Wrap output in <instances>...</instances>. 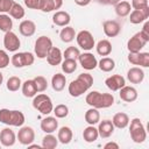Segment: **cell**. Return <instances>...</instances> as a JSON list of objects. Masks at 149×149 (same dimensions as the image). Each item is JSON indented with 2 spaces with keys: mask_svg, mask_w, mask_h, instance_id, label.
Here are the masks:
<instances>
[{
  "mask_svg": "<svg viewBox=\"0 0 149 149\" xmlns=\"http://www.w3.org/2000/svg\"><path fill=\"white\" fill-rule=\"evenodd\" d=\"M93 84V77L90 73H80L74 80L69 84L68 91L71 97H80L84 94Z\"/></svg>",
  "mask_w": 149,
  "mask_h": 149,
  "instance_id": "cell-1",
  "label": "cell"
},
{
  "mask_svg": "<svg viewBox=\"0 0 149 149\" xmlns=\"http://www.w3.org/2000/svg\"><path fill=\"white\" fill-rule=\"evenodd\" d=\"M85 101L87 105L97 109L108 108L114 104V97L111 93H100L98 91H91L90 93H87Z\"/></svg>",
  "mask_w": 149,
  "mask_h": 149,
  "instance_id": "cell-2",
  "label": "cell"
},
{
  "mask_svg": "<svg viewBox=\"0 0 149 149\" xmlns=\"http://www.w3.org/2000/svg\"><path fill=\"white\" fill-rule=\"evenodd\" d=\"M26 121L24 114L21 111L16 109H7L1 108L0 109V122L5 123L7 126H14V127H21Z\"/></svg>",
  "mask_w": 149,
  "mask_h": 149,
  "instance_id": "cell-3",
  "label": "cell"
},
{
  "mask_svg": "<svg viewBox=\"0 0 149 149\" xmlns=\"http://www.w3.org/2000/svg\"><path fill=\"white\" fill-rule=\"evenodd\" d=\"M129 122H130L129 134H130L132 140L135 143H143L147 139V132H146V128H144L142 121L139 118H134Z\"/></svg>",
  "mask_w": 149,
  "mask_h": 149,
  "instance_id": "cell-4",
  "label": "cell"
},
{
  "mask_svg": "<svg viewBox=\"0 0 149 149\" xmlns=\"http://www.w3.org/2000/svg\"><path fill=\"white\" fill-rule=\"evenodd\" d=\"M33 107L36 111H38L41 114H43V115L50 114L52 112V109H54V105H52V101H51L50 97L44 94V93H40V94L34 97Z\"/></svg>",
  "mask_w": 149,
  "mask_h": 149,
  "instance_id": "cell-5",
  "label": "cell"
},
{
  "mask_svg": "<svg viewBox=\"0 0 149 149\" xmlns=\"http://www.w3.org/2000/svg\"><path fill=\"white\" fill-rule=\"evenodd\" d=\"M149 42V35L144 34L142 30L133 35L127 42V49L129 52H140L143 47Z\"/></svg>",
  "mask_w": 149,
  "mask_h": 149,
  "instance_id": "cell-6",
  "label": "cell"
},
{
  "mask_svg": "<svg viewBox=\"0 0 149 149\" xmlns=\"http://www.w3.org/2000/svg\"><path fill=\"white\" fill-rule=\"evenodd\" d=\"M35 62V56L31 52H15L12 58H10V63L15 66V68H24V66H30L33 65Z\"/></svg>",
  "mask_w": 149,
  "mask_h": 149,
  "instance_id": "cell-7",
  "label": "cell"
},
{
  "mask_svg": "<svg viewBox=\"0 0 149 149\" xmlns=\"http://www.w3.org/2000/svg\"><path fill=\"white\" fill-rule=\"evenodd\" d=\"M51 47H52V41L50 40V37L40 36V37H37V40L35 42V47H34L35 55L37 56V58L43 59L47 57V54Z\"/></svg>",
  "mask_w": 149,
  "mask_h": 149,
  "instance_id": "cell-8",
  "label": "cell"
},
{
  "mask_svg": "<svg viewBox=\"0 0 149 149\" xmlns=\"http://www.w3.org/2000/svg\"><path fill=\"white\" fill-rule=\"evenodd\" d=\"M76 40H77V44L86 51H90L93 49V47L95 45L94 43V37L91 34V31L88 30H80L77 35H76Z\"/></svg>",
  "mask_w": 149,
  "mask_h": 149,
  "instance_id": "cell-9",
  "label": "cell"
},
{
  "mask_svg": "<svg viewBox=\"0 0 149 149\" xmlns=\"http://www.w3.org/2000/svg\"><path fill=\"white\" fill-rule=\"evenodd\" d=\"M20 45H21L20 38L17 37V35L15 33H13L12 30L5 33V36H3V47H5V49L7 51L15 52V51L19 50Z\"/></svg>",
  "mask_w": 149,
  "mask_h": 149,
  "instance_id": "cell-10",
  "label": "cell"
},
{
  "mask_svg": "<svg viewBox=\"0 0 149 149\" xmlns=\"http://www.w3.org/2000/svg\"><path fill=\"white\" fill-rule=\"evenodd\" d=\"M17 140L23 146H29L30 143L34 142L35 140V132L31 127L29 126H21V128L19 129L17 133Z\"/></svg>",
  "mask_w": 149,
  "mask_h": 149,
  "instance_id": "cell-11",
  "label": "cell"
},
{
  "mask_svg": "<svg viewBox=\"0 0 149 149\" xmlns=\"http://www.w3.org/2000/svg\"><path fill=\"white\" fill-rule=\"evenodd\" d=\"M78 61H79V64L81 65L83 69L85 70H93L98 66V61L95 58V56L91 52H83L79 55L78 57Z\"/></svg>",
  "mask_w": 149,
  "mask_h": 149,
  "instance_id": "cell-12",
  "label": "cell"
},
{
  "mask_svg": "<svg viewBox=\"0 0 149 149\" xmlns=\"http://www.w3.org/2000/svg\"><path fill=\"white\" fill-rule=\"evenodd\" d=\"M104 33L107 37H115L121 31V26L116 20H107L102 23Z\"/></svg>",
  "mask_w": 149,
  "mask_h": 149,
  "instance_id": "cell-13",
  "label": "cell"
},
{
  "mask_svg": "<svg viewBox=\"0 0 149 149\" xmlns=\"http://www.w3.org/2000/svg\"><path fill=\"white\" fill-rule=\"evenodd\" d=\"M148 17H149V6L142 9H134L129 13V21L133 24L142 23L147 21Z\"/></svg>",
  "mask_w": 149,
  "mask_h": 149,
  "instance_id": "cell-14",
  "label": "cell"
},
{
  "mask_svg": "<svg viewBox=\"0 0 149 149\" xmlns=\"http://www.w3.org/2000/svg\"><path fill=\"white\" fill-rule=\"evenodd\" d=\"M105 84L111 91H119L121 87H123L126 85V79L121 74H113V76L106 78Z\"/></svg>",
  "mask_w": 149,
  "mask_h": 149,
  "instance_id": "cell-15",
  "label": "cell"
},
{
  "mask_svg": "<svg viewBox=\"0 0 149 149\" xmlns=\"http://www.w3.org/2000/svg\"><path fill=\"white\" fill-rule=\"evenodd\" d=\"M16 135L10 128H3L0 132V143L3 147H12L15 144Z\"/></svg>",
  "mask_w": 149,
  "mask_h": 149,
  "instance_id": "cell-16",
  "label": "cell"
},
{
  "mask_svg": "<svg viewBox=\"0 0 149 149\" xmlns=\"http://www.w3.org/2000/svg\"><path fill=\"white\" fill-rule=\"evenodd\" d=\"M119 91H120V93H119L120 99L123 100V101H126V102H133V101H135L137 99V91L133 86L125 85Z\"/></svg>",
  "mask_w": 149,
  "mask_h": 149,
  "instance_id": "cell-17",
  "label": "cell"
},
{
  "mask_svg": "<svg viewBox=\"0 0 149 149\" xmlns=\"http://www.w3.org/2000/svg\"><path fill=\"white\" fill-rule=\"evenodd\" d=\"M114 128L115 127H114L112 120H102V121H99V126L97 129H98L100 137L107 139L114 133Z\"/></svg>",
  "mask_w": 149,
  "mask_h": 149,
  "instance_id": "cell-18",
  "label": "cell"
},
{
  "mask_svg": "<svg viewBox=\"0 0 149 149\" xmlns=\"http://www.w3.org/2000/svg\"><path fill=\"white\" fill-rule=\"evenodd\" d=\"M127 79L132 84H141L144 79V71L139 66H133L127 71Z\"/></svg>",
  "mask_w": 149,
  "mask_h": 149,
  "instance_id": "cell-19",
  "label": "cell"
},
{
  "mask_svg": "<svg viewBox=\"0 0 149 149\" xmlns=\"http://www.w3.org/2000/svg\"><path fill=\"white\" fill-rule=\"evenodd\" d=\"M47 62L49 63V65H52V66H56L58 64L62 63V58H63V54L59 48H56V47H51L50 50L48 51L47 54Z\"/></svg>",
  "mask_w": 149,
  "mask_h": 149,
  "instance_id": "cell-20",
  "label": "cell"
},
{
  "mask_svg": "<svg viewBox=\"0 0 149 149\" xmlns=\"http://www.w3.org/2000/svg\"><path fill=\"white\" fill-rule=\"evenodd\" d=\"M58 128V121L56 116H47L41 121V129L45 134H51Z\"/></svg>",
  "mask_w": 149,
  "mask_h": 149,
  "instance_id": "cell-21",
  "label": "cell"
},
{
  "mask_svg": "<svg viewBox=\"0 0 149 149\" xmlns=\"http://www.w3.org/2000/svg\"><path fill=\"white\" fill-rule=\"evenodd\" d=\"M19 31L22 36L26 37H30L35 34L36 31V24L34 21L31 20H23L20 24H19Z\"/></svg>",
  "mask_w": 149,
  "mask_h": 149,
  "instance_id": "cell-22",
  "label": "cell"
},
{
  "mask_svg": "<svg viewBox=\"0 0 149 149\" xmlns=\"http://www.w3.org/2000/svg\"><path fill=\"white\" fill-rule=\"evenodd\" d=\"M71 21V16L68 12L64 10H57L54 15H52V22L58 26V27H65L70 23Z\"/></svg>",
  "mask_w": 149,
  "mask_h": 149,
  "instance_id": "cell-23",
  "label": "cell"
},
{
  "mask_svg": "<svg viewBox=\"0 0 149 149\" xmlns=\"http://www.w3.org/2000/svg\"><path fill=\"white\" fill-rule=\"evenodd\" d=\"M72 137H73V133L71 130L70 127L68 126H63L58 129V133H57V139H58V142H61L62 144H68L72 141Z\"/></svg>",
  "mask_w": 149,
  "mask_h": 149,
  "instance_id": "cell-24",
  "label": "cell"
},
{
  "mask_svg": "<svg viewBox=\"0 0 149 149\" xmlns=\"http://www.w3.org/2000/svg\"><path fill=\"white\" fill-rule=\"evenodd\" d=\"M129 116L126 114V113H122V112H119L116 114H114L113 119H112V122L114 125L115 128H119V129H123L126 128L128 125H129Z\"/></svg>",
  "mask_w": 149,
  "mask_h": 149,
  "instance_id": "cell-25",
  "label": "cell"
},
{
  "mask_svg": "<svg viewBox=\"0 0 149 149\" xmlns=\"http://www.w3.org/2000/svg\"><path fill=\"white\" fill-rule=\"evenodd\" d=\"M65 84H66V77L62 73H56L52 76L51 78V86L54 88V91L56 92H61L64 90L65 87Z\"/></svg>",
  "mask_w": 149,
  "mask_h": 149,
  "instance_id": "cell-26",
  "label": "cell"
},
{
  "mask_svg": "<svg viewBox=\"0 0 149 149\" xmlns=\"http://www.w3.org/2000/svg\"><path fill=\"white\" fill-rule=\"evenodd\" d=\"M22 94L26 98H34L37 93L36 91V86L33 79H27L26 81L22 83Z\"/></svg>",
  "mask_w": 149,
  "mask_h": 149,
  "instance_id": "cell-27",
  "label": "cell"
},
{
  "mask_svg": "<svg viewBox=\"0 0 149 149\" xmlns=\"http://www.w3.org/2000/svg\"><path fill=\"white\" fill-rule=\"evenodd\" d=\"M99 137V133H98V129L92 126V125H88L84 130H83V139L85 142L87 143H92L94 141H97V139Z\"/></svg>",
  "mask_w": 149,
  "mask_h": 149,
  "instance_id": "cell-28",
  "label": "cell"
},
{
  "mask_svg": "<svg viewBox=\"0 0 149 149\" xmlns=\"http://www.w3.org/2000/svg\"><path fill=\"white\" fill-rule=\"evenodd\" d=\"M63 6V0H43L41 9L44 13H49L56 9H59Z\"/></svg>",
  "mask_w": 149,
  "mask_h": 149,
  "instance_id": "cell-29",
  "label": "cell"
},
{
  "mask_svg": "<svg viewBox=\"0 0 149 149\" xmlns=\"http://www.w3.org/2000/svg\"><path fill=\"white\" fill-rule=\"evenodd\" d=\"M130 9H132V6L128 1H119L116 5H114V10L116 15L120 17L128 16L130 13Z\"/></svg>",
  "mask_w": 149,
  "mask_h": 149,
  "instance_id": "cell-30",
  "label": "cell"
},
{
  "mask_svg": "<svg viewBox=\"0 0 149 149\" xmlns=\"http://www.w3.org/2000/svg\"><path fill=\"white\" fill-rule=\"evenodd\" d=\"M94 47L100 56H108L112 52V43L108 40H100Z\"/></svg>",
  "mask_w": 149,
  "mask_h": 149,
  "instance_id": "cell-31",
  "label": "cell"
},
{
  "mask_svg": "<svg viewBox=\"0 0 149 149\" xmlns=\"http://www.w3.org/2000/svg\"><path fill=\"white\" fill-rule=\"evenodd\" d=\"M85 121L88 123V125H92V126H94V125H97L99 121H100V113L98 112V109L97 108H94V107H91L90 109H87L86 112H85Z\"/></svg>",
  "mask_w": 149,
  "mask_h": 149,
  "instance_id": "cell-32",
  "label": "cell"
},
{
  "mask_svg": "<svg viewBox=\"0 0 149 149\" xmlns=\"http://www.w3.org/2000/svg\"><path fill=\"white\" fill-rule=\"evenodd\" d=\"M59 37H61L62 42H64V43H70V42H72V41L74 40V37H76V31H74V29H73L72 27L65 26V27L61 30Z\"/></svg>",
  "mask_w": 149,
  "mask_h": 149,
  "instance_id": "cell-33",
  "label": "cell"
},
{
  "mask_svg": "<svg viewBox=\"0 0 149 149\" xmlns=\"http://www.w3.org/2000/svg\"><path fill=\"white\" fill-rule=\"evenodd\" d=\"M98 66L102 72H111L115 68V62L111 57H102L98 62Z\"/></svg>",
  "mask_w": 149,
  "mask_h": 149,
  "instance_id": "cell-34",
  "label": "cell"
},
{
  "mask_svg": "<svg viewBox=\"0 0 149 149\" xmlns=\"http://www.w3.org/2000/svg\"><path fill=\"white\" fill-rule=\"evenodd\" d=\"M12 28H13V21L9 17V15L1 13L0 14V30L3 33H7V31H10Z\"/></svg>",
  "mask_w": 149,
  "mask_h": 149,
  "instance_id": "cell-35",
  "label": "cell"
},
{
  "mask_svg": "<svg viewBox=\"0 0 149 149\" xmlns=\"http://www.w3.org/2000/svg\"><path fill=\"white\" fill-rule=\"evenodd\" d=\"M58 144V139L51 134H47L42 140V148L44 149H54Z\"/></svg>",
  "mask_w": 149,
  "mask_h": 149,
  "instance_id": "cell-36",
  "label": "cell"
},
{
  "mask_svg": "<svg viewBox=\"0 0 149 149\" xmlns=\"http://www.w3.org/2000/svg\"><path fill=\"white\" fill-rule=\"evenodd\" d=\"M8 13H9V16H12L13 19H16V20H20V19H22L24 16V9H23V7L20 3H16V2L13 3V6L9 9Z\"/></svg>",
  "mask_w": 149,
  "mask_h": 149,
  "instance_id": "cell-37",
  "label": "cell"
},
{
  "mask_svg": "<svg viewBox=\"0 0 149 149\" xmlns=\"http://www.w3.org/2000/svg\"><path fill=\"white\" fill-rule=\"evenodd\" d=\"M77 70V61L74 59H64L62 62V71L66 74L73 73Z\"/></svg>",
  "mask_w": 149,
  "mask_h": 149,
  "instance_id": "cell-38",
  "label": "cell"
},
{
  "mask_svg": "<svg viewBox=\"0 0 149 149\" xmlns=\"http://www.w3.org/2000/svg\"><path fill=\"white\" fill-rule=\"evenodd\" d=\"M21 85H22V81H21V79H20L19 77H16V76L9 77L8 80H7V84H6L7 90L10 91V92H16V91L21 87Z\"/></svg>",
  "mask_w": 149,
  "mask_h": 149,
  "instance_id": "cell-39",
  "label": "cell"
},
{
  "mask_svg": "<svg viewBox=\"0 0 149 149\" xmlns=\"http://www.w3.org/2000/svg\"><path fill=\"white\" fill-rule=\"evenodd\" d=\"M79 55H80V51L76 47H68L65 49V51L63 52L64 59H74V61H77Z\"/></svg>",
  "mask_w": 149,
  "mask_h": 149,
  "instance_id": "cell-40",
  "label": "cell"
},
{
  "mask_svg": "<svg viewBox=\"0 0 149 149\" xmlns=\"http://www.w3.org/2000/svg\"><path fill=\"white\" fill-rule=\"evenodd\" d=\"M52 112H54V114H55L56 118L63 119V118H66L68 116V114H69V107L66 105H64V104H59V105H57L52 109Z\"/></svg>",
  "mask_w": 149,
  "mask_h": 149,
  "instance_id": "cell-41",
  "label": "cell"
},
{
  "mask_svg": "<svg viewBox=\"0 0 149 149\" xmlns=\"http://www.w3.org/2000/svg\"><path fill=\"white\" fill-rule=\"evenodd\" d=\"M35 86H36V91L37 92H44L48 87V81L43 76H36L34 79Z\"/></svg>",
  "mask_w": 149,
  "mask_h": 149,
  "instance_id": "cell-42",
  "label": "cell"
},
{
  "mask_svg": "<svg viewBox=\"0 0 149 149\" xmlns=\"http://www.w3.org/2000/svg\"><path fill=\"white\" fill-rule=\"evenodd\" d=\"M139 65L142 68L149 66V52H139Z\"/></svg>",
  "mask_w": 149,
  "mask_h": 149,
  "instance_id": "cell-43",
  "label": "cell"
},
{
  "mask_svg": "<svg viewBox=\"0 0 149 149\" xmlns=\"http://www.w3.org/2000/svg\"><path fill=\"white\" fill-rule=\"evenodd\" d=\"M14 1L13 0H0V13H8L12 8Z\"/></svg>",
  "mask_w": 149,
  "mask_h": 149,
  "instance_id": "cell-44",
  "label": "cell"
},
{
  "mask_svg": "<svg viewBox=\"0 0 149 149\" xmlns=\"http://www.w3.org/2000/svg\"><path fill=\"white\" fill-rule=\"evenodd\" d=\"M24 5L30 9H41L43 0H23Z\"/></svg>",
  "mask_w": 149,
  "mask_h": 149,
  "instance_id": "cell-45",
  "label": "cell"
},
{
  "mask_svg": "<svg viewBox=\"0 0 149 149\" xmlns=\"http://www.w3.org/2000/svg\"><path fill=\"white\" fill-rule=\"evenodd\" d=\"M9 64V56L5 50L0 49V69H5Z\"/></svg>",
  "mask_w": 149,
  "mask_h": 149,
  "instance_id": "cell-46",
  "label": "cell"
},
{
  "mask_svg": "<svg viewBox=\"0 0 149 149\" xmlns=\"http://www.w3.org/2000/svg\"><path fill=\"white\" fill-rule=\"evenodd\" d=\"M148 6V0H132V7L134 9H142Z\"/></svg>",
  "mask_w": 149,
  "mask_h": 149,
  "instance_id": "cell-47",
  "label": "cell"
},
{
  "mask_svg": "<svg viewBox=\"0 0 149 149\" xmlns=\"http://www.w3.org/2000/svg\"><path fill=\"white\" fill-rule=\"evenodd\" d=\"M100 5H116L119 1H121V0H97Z\"/></svg>",
  "mask_w": 149,
  "mask_h": 149,
  "instance_id": "cell-48",
  "label": "cell"
},
{
  "mask_svg": "<svg viewBox=\"0 0 149 149\" xmlns=\"http://www.w3.org/2000/svg\"><path fill=\"white\" fill-rule=\"evenodd\" d=\"M104 148H105V149H111V148H113V149H119V144L115 143V142H107V143L104 146Z\"/></svg>",
  "mask_w": 149,
  "mask_h": 149,
  "instance_id": "cell-49",
  "label": "cell"
},
{
  "mask_svg": "<svg viewBox=\"0 0 149 149\" xmlns=\"http://www.w3.org/2000/svg\"><path fill=\"white\" fill-rule=\"evenodd\" d=\"M74 2H76L78 6L84 7V6H87V5L91 2V0H74Z\"/></svg>",
  "mask_w": 149,
  "mask_h": 149,
  "instance_id": "cell-50",
  "label": "cell"
},
{
  "mask_svg": "<svg viewBox=\"0 0 149 149\" xmlns=\"http://www.w3.org/2000/svg\"><path fill=\"white\" fill-rule=\"evenodd\" d=\"M142 31H143L144 34L149 35V22L146 21V23H144V26H143V28H142Z\"/></svg>",
  "mask_w": 149,
  "mask_h": 149,
  "instance_id": "cell-51",
  "label": "cell"
},
{
  "mask_svg": "<svg viewBox=\"0 0 149 149\" xmlns=\"http://www.w3.org/2000/svg\"><path fill=\"white\" fill-rule=\"evenodd\" d=\"M2 81H3V74L0 72V86H1V84H2Z\"/></svg>",
  "mask_w": 149,
  "mask_h": 149,
  "instance_id": "cell-52",
  "label": "cell"
},
{
  "mask_svg": "<svg viewBox=\"0 0 149 149\" xmlns=\"http://www.w3.org/2000/svg\"><path fill=\"white\" fill-rule=\"evenodd\" d=\"M0 148H1V146H0Z\"/></svg>",
  "mask_w": 149,
  "mask_h": 149,
  "instance_id": "cell-53",
  "label": "cell"
}]
</instances>
